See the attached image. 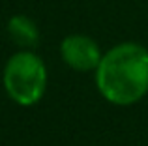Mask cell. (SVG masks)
<instances>
[{"label":"cell","instance_id":"2","mask_svg":"<svg viewBox=\"0 0 148 146\" xmlns=\"http://www.w3.org/2000/svg\"><path fill=\"white\" fill-rule=\"evenodd\" d=\"M2 83L6 94L17 105L30 107L41 101L47 88V68L30 49L15 53L4 66Z\"/></svg>","mask_w":148,"mask_h":146},{"label":"cell","instance_id":"3","mask_svg":"<svg viewBox=\"0 0 148 146\" xmlns=\"http://www.w3.org/2000/svg\"><path fill=\"white\" fill-rule=\"evenodd\" d=\"M60 55H62V60L71 70L86 73V71H96V68L101 62L103 53H101L99 45L90 36L69 34L60 43Z\"/></svg>","mask_w":148,"mask_h":146},{"label":"cell","instance_id":"1","mask_svg":"<svg viewBox=\"0 0 148 146\" xmlns=\"http://www.w3.org/2000/svg\"><path fill=\"white\" fill-rule=\"evenodd\" d=\"M99 94L112 105L127 107L148 94V49L126 41L109 49L96 68Z\"/></svg>","mask_w":148,"mask_h":146},{"label":"cell","instance_id":"4","mask_svg":"<svg viewBox=\"0 0 148 146\" xmlns=\"http://www.w3.org/2000/svg\"><path fill=\"white\" fill-rule=\"evenodd\" d=\"M8 34H10L11 41L17 43L21 49H30L32 51L40 43L38 25L26 15H13L8 21Z\"/></svg>","mask_w":148,"mask_h":146}]
</instances>
